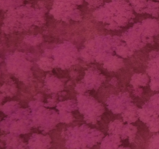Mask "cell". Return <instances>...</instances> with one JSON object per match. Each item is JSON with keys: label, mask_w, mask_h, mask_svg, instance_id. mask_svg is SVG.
Here are the masks:
<instances>
[{"label": "cell", "mask_w": 159, "mask_h": 149, "mask_svg": "<svg viewBox=\"0 0 159 149\" xmlns=\"http://www.w3.org/2000/svg\"><path fill=\"white\" fill-rule=\"evenodd\" d=\"M145 12L152 14L154 16H158L159 15V2L149 1L146 6Z\"/></svg>", "instance_id": "28"}, {"label": "cell", "mask_w": 159, "mask_h": 149, "mask_svg": "<svg viewBox=\"0 0 159 149\" xmlns=\"http://www.w3.org/2000/svg\"><path fill=\"white\" fill-rule=\"evenodd\" d=\"M29 149H50L51 139L48 135L33 133L27 144Z\"/></svg>", "instance_id": "11"}, {"label": "cell", "mask_w": 159, "mask_h": 149, "mask_svg": "<svg viewBox=\"0 0 159 149\" xmlns=\"http://www.w3.org/2000/svg\"><path fill=\"white\" fill-rule=\"evenodd\" d=\"M121 39L133 51H138L147 43H153V41L148 39L144 34L141 23H137L129 29L123 34Z\"/></svg>", "instance_id": "8"}, {"label": "cell", "mask_w": 159, "mask_h": 149, "mask_svg": "<svg viewBox=\"0 0 159 149\" xmlns=\"http://www.w3.org/2000/svg\"><path fill=\"white\" fill-rule=\"evenodd\" d=\"M105 80V76L102 75L96 68H90L85 72L83 83L88 89H98L101 84Z\"/></svg>", "instance_id": "10"}, {"label": "cell", "mask_w": 159, "mask_h": 149, "mask_svg": "<svg viewBox=\"0 0 159 149\" xmlns=\"http://www.w3.org/2000/svg\"><path fill=\"white\" fill-rule=\"evenodd\" d=\"M75 89V91L77 92V93H79V94H84V93L88 90V88H87L86 85H85V83H83V82H80V83L76 85Z\"/></svg>", "instance_id": "35"}, {"label": "cell", "mask_w": 159, "mask_h": 149, "mask_svg": "<svg viewBox=\"0 0 159 149\" xmlns=\"http://www.w3.org/2000/svg\"><path fill=\"white\" fill-rule=\"evenodd\" d=\"M44 85L49 93H55L63 89L64 85L61 81L53 75L48 74L44 80Z\"/></svg>", "instance_id": "14"}, {"label": "cell", "mask_w": 159, "mask_h": 149, "mask_svg": "<svg viewBox=\"0 0 159 149\" xmlns=\"http://www.w3.org/2000/svg\"><path fill=\"white\" fill-rule=\"evenodd\" d=\"M149 82V77L145 74H134L130 80V85L134 88H138L139 86H146Z\"/></svg>", "instance_id": "21"}, {"label": "cell", "mask_w": 159, "mask_h": 149, "mask_svg": "<svg viewBox=\"0 0 159 149\" xmlns=\"http://www.w3.org/2000/svg\"><path fill=\"white\" fill-rule=\"evenodd\" d=\"M144 106L151 110L155 115L159 116V93L152 96L150 100L144 104Z\"/></svg>", "instance_id": "24"}, {"label": "cell", "mask_w": 159, "mask_h": 149, "mask_svg": "<svg viewBox=\"0 0 159 149\" xmlns=\"http://www.w3.org/2000/svg\"><path fill=\"white\" fill-rule=\"evenodd\" d=\"M151 60L148 65L147 72L151 77L159 78V52L152 51L149 54Z\"/></svg>", "instance_id": "13"}, {"label": "cell", "mask_w": 159, "mask_h": 149, "mask_svg": "<svg viewBox=\"0 0 159 149\" xmlns=\"http://www.w3.org/2000/svg\"><path fill=\"white\" fill-rule=\"evenodd\" d=\"M1 130L5 132L20 135L28 133L33 126L31 110L29 109H19L16 112L9 115L0 124Z\"/></svg>", "instance_id": "3"}, {"label": "cell", "mask_w": 159, "mask_h": 149, "mask_svg": "<svg viewBox=\"0 0 159 149\" xmlns=\"http://www.w3.org/2000/svg\"><path fill=\"white\" fill-rule=\"evenodd\" d=\"M116 149H130V148H129V147H118V148H116Z\"/></svg>", "instance_id": "40"}, {"label": "cell", "mask_w": 159, "mask_h": 149, "mask_svg": "<svg viewBox=\"0 0 159 149\" xmlns=\"http://www.w3.org/2000/svg\"><path fill=\"white\" fill-rule=\"evenodd\" d=\"M117 79H116V78H113V79H111V82H110V84H111V85H116V83H117Z\"/></svg>", "instance_id": "38"}, {"label": "cell", "mask_w": 159, "mask_h": 149, "mask_svg": "<svg viewBox=\"0 0 159 149\" xmlns=\"http://www.w3.org/2000/svg\"><path fill=\"white\" fill-rule=\"evenodd\" d=\"M107 108L113 113H122L132 103V99L128 93H120L118 96L112 95L107 100Z\"/></svg>", "instance_id": "9"}, {"label": "cell", "mask_w": 159, "mask_h": 149, "mask_svg": "<svg viewBox=\"0 0 159 149\" xmlns=\"http://www.w3.org/2000/svg\"><path fill=\"white\" fill-rule=\"evenodd\" d=\"M1 141L4 142L6 149H17L23 143V139L19 135L12 133L2 137Z\"/></svg>", "instance_id": "15"}, {"label": "cell", "mask_w": 159, "mask_h": 149, "mask_svg": "<svg viewBox=\"0 0 159 149\" xmlns=\"http://www.w3.org/2000/svg\"><path fill=\"white\" fill-rule=\"evenodd\" d=\"M1 93L6 96H9V97L14 96L17 93L16 85L13 81L9 79L1 87Z\"/></svg>", "instance_id": "20"}, {"label": "cell", "mask_w": 159, "mask_h": 149, "mask_svg": "<svg viewBox=\"0 0 159 149\" xmlns=\"http://www.w3.org/2000/svg\"><path fill=\"white\" fill-rule=\"evenodd\" d=\"M124 123L120 120H116L110 122L108 126V132L110 134H116L121 136L123 128H124Z\"/></svg>", "instance_id": "23"}, {"label": "cell", "mask_w": 159, "mask_h": 149, "mask_svg": "<svg viewBox=\"0 0 159 149\" xmlns=\"http://www.w3.org/2000/svg\"><path fill=\"white\" fill-rule=\"evenodd\" d=\"M52 51L55 67L66 69L74 64L77 63L79 51L71 43L65 42L58 44Z\"/></svg>", "instance_id": "7"}, {"label": "cell", "mask_w": 159, "mask_h": 149, "mask_svg": "<svg viewBox=\"0 0 159 149\" xmlns=\"http://www.w3.org/2000/svg\"><path fill=\"white\" fill-rule=\"evenodd\" d=\"M37 65L43 71H51L54 68V61L50 57H43L37 61Z\"/></svg>", "instance_id": "27"}, {"label": "cell", "mask_w": 159, "mask_h": 149, "mask_svg": "<svg viewBox=\"0 0 159 149\" xmlns=\"http://www.w3.org/2000/svg\"><path fill=\"white\" fill-rule=\"evenodd\" d=\"M138 110H139V109L134 104L131 103L130 106H128L122 113L123 120H124V122H127L128 124L136 122L139 119Z\"/></svg>", "instance_id": "17"}, {"label": "cell", "mask_w": 159, "mask_h": 149, "mask_svg": "<svg viewBox=\"0 0 159 149\" xmlns=\"http://www.w3.org/2000/svg\"><path fill=\"white\" fill-rule=\"evenodd\" d=\"M124 65V61L118 56H111L104 62V68L110 71H116L120 69Z\"/></svg>", "instance_id": "18"}, {"label": "cell", "mask_w": 159, "mask_h": 149, "mask_svg": "<svg viewBox=\"0 0 159 149\" xmlns=\"http://www.w3.org/2000/svg\"><path fill=\"white\" fill-rule=\"evenodd\" d=\"M150 88L152 91L158 92L159 91V78L158 77H152L150 81Z\"/></svg>", "instance_id": "34"}, {"label": "cell", "mask_w": 159, "mask_h": 149, "mask_svg": "<svg viewBox=\"0 0 159 149\" xmlns=\"http://www.w3.org/2000/svg\"><path fill=\"white\" fill-rule=\"evenodd\" d=\"M56 100H57V98L56 97H53L52 99H48V102L45 104V106H48V107H53L54 106H56Z\"/></svg>", "instance_id": "36"}, {"label": "cell", "mask_w": 159, "mask_h": 149, "mask_svg": "<svg viewBox=\"0 0 159 149\" xmlns=\"http://www.w3.org/2000/svg\"><path fill=\"white\" fill-rule=\"evenodd\" d=\"M142 29L145 37L154 42L153 37L159 34V22L156 20L148 19L143 21Z\"/></svg>", "instance_id": "12"}, {"label": "cell", "mask_w": 159, "mask_h": 149, "mask_svg": "<svg viewBox=\"0 0 159 149\" xmlns=\"http://www.w3.org/2000/svg\"><path fill=\"white\" fill-rule=\"evenodd\" d=\"M59 120L61 123L64 124H70L74 120V116L71 112L65 111V110H61L59 111Z\"/></svg>", "instance_id": "29"}, {"label": "cell", "mask_w": 159, "mask_h": 149, "mask_svg": "<svg viewBox=\"0 0 159 149\" xmlns=\"http://www.w3.org/2000/svg\"><path fill=\"white\" fill-rule=\"evenodd\" d=\"M121 41L122 39L118 37H98L86 42L85 47L91 51L95 61L99 63H104L109 57L113 56V52L122 43Z\"/></svg>", "instance_id": "4"}, {"label": "cell", "mask_w": 159, "mask_h": 149, "mask_svg": "<svg viewBox=\"0 0 159 149\" xmlns=\"http://www.w3.org/2000/svg\"><path fill=\"white\" fill-rule=\"evenodd\" d=\"M26 56V54L21 52L9 54L6 56V64L9 72L14 74L22 82L28 83L32 79L30 70L32 64L27 60Z\"/></svg>", "instance_id": "5"}, {"label": "cell", "mask_w": 159, "mask_h": 149, "mask_svg": "<svg viewBox=\"0 0 159 149\" xmlns=\"http://www.w3.org/2000/svg\"><path fill=\"white\" fill-rule=\"evenodd\" d=\"M148 149H159V133L152 136L149 141Z\"/></svg>", "instance_id": "33"}, {"label": "cell", "mask_w": 159, "mask_h": 149, "mask_svg": "<svg viewBox=\"0 0 159 149\" xmlns=\"http://www.w3.org/2000/svg\"><path fill=\"white\" fill-rule=\"evenodd\" d=\"M43 39L40 35H36V36H27L26 37V38L24 39V41L26 42L28 44L33 45V46H35V45L40 44L42 42Z\"/></svg>", "instance_id": "32"}, {"label": "cell", "mask_w": 159, "mask_h": 149, "mask_svg": "<svg viewBox=\"0 0 159 149\" xmlns=\"http://www.w3.org/2000/svg\"><path fill=\"white\" fill-rule=\"evenodd\" d=\"M133 92H134V93L135 96H141V95H142V93H143V89L141 88H139V87H138V88H134Z\"/></svg>", "instance_id": "37"}, {"label": "cell", "mask_w": 159, "mask_h": 149, "mask_svg": "<svg viewBox=\"0 0 159 149\" xmlns=\"http://www.w3.org/2000/svg\"><path fill=\"white\" fill-rule=\"evenodd\" d=\"M56 108L59 111L65 110V111L71 112L79 109V107H78V102H76L75 100H67L58 102L56 106Z\"/></svg>", "instance_id": "25"}, {"label": "cell", "mask_w": 159, "mask_h": 149, "mask_svg": "<svg viewBox=\"0 0 159 149\" xmlns=\"http://www.w3.org/2000/svg\"><path fill=\"white\" fill-rule=\"evenodd\" d=\"M67 149H90L103 139V133L87 125L68 127L61 133Z\"/></svg>", "instance_id": "1"}, {"label": "cell", "mask_w": 159, "mask_h": 149, "mask_svg": "<svg viewBox=\"0 0 159 149\" xmlns=\"http://www.w3.org/2000/svg\"><path fill=\"white\" fill-rule=\"evenodd\" d=\"M77 102L80 113L83 114L84 120L88 124H96L100 120L101 116L104 112V107L94 98L79 94L77 96Z\"/></svg>", "instance_id": "6"}, {"label": "cell", "mask_w": 159, "mask_h": 149, "mask_svg": "<svg viewBox=\"0 0 159 149\" xmlns=\"http://www.w3.org/2000/svg\"><path fill=\"white\" fill-rule=\"evenodd\" d=\"M19 109H20V105H19L18 102H15V101L6 102V103H5L4 105L1 106L2 112L4 114L8 115V116L16 112Z\"/></svg>", "instance_id": "26"}, {"label": "cell", "mask_w": 159, "mask_h": 149, "mask_svg": "<svg viewBox=\"0 0 159 149\" xmlns=\"http://www.w3.org/2000/svg\"><path fill=\"white\" fill-rule=\"evenodd\" d=\"M146 125L148 126L151 132L158 133V132H159V116L152 118L151 120H149L146 124Z\"/></svg>", "instance_id": "31"}, {"label": "cell", "mask_w": 159, "mask_h": 149, "mask_svg": "<svg viewBox=\"0 0 159 149\" xmlns=\"http://www.w3.org/2000/svg\"><path fill=\"white\" fill-rule=\"evenodd\" d=\"M31 109L33 126L44 133L51 131L60 122L59 114L54 110H47L42 101H32L29 103Z\"/></svg>", "instance_id": "2"}, {"label": "cell", "mask_w": 159, "mask_h": 149, "mask_svg": "<svg viewBox=\"0 0 159 149\" xmlns=\"http://www.w3.org/2000/svg\"><path fill=\"white\" fill-rule=\"evenodd\" d=\"M79 56L84 61L88 62V63H91V62H93L95 61V58L92 52L86 47H84L81 50L80 52H79Z\"/></svg>", "instance_id": "30"}, {"label": "cell", "mask_w": 159, "mask_h": 149, "mask_svg": "<svg viewBox=\"0 0 159 149\" xmlns=\"http://www.w3.org/2000/svg\"><path fill=\"white\" fill-rule=\"evenodd\" d=\"M137 132H138V128L135 126L132 125L131 124H124V128H123L122 133H121V139L125 140L128 138L130 143H134L136 138Z\"/></svg>", "instance_id": "19"}, {"label": "cell", "mask_w": 159, "mask_h": 149, "mask_svg": "<svg viewBox=\"0 0 159 149\" xmlns=\"http://www.w3.org/2000/svg\"><path fill=\"white\" fill-rule=\"evenodd\" d=\"M121 144V138L119 135L110 134L101 141L100 149H116Z\"/></svg>", "instance_id": "16"}, {"label": "cell", "mask_w": 159, "mask_h": 149, "mask_svg": "<svg viewBox=\"0 0 159 149\" xmlns=\"http://www.w3.org/2000/svg\"><path fill=\"white\" fill-rule=\"evenodd\" d=\"M115 52L116 53L119 57L122 58H127V57H130L134 54V51L127 45V43H121L120 44L118 45L116 47Z\"/></svg>", "instance_id": "22"}, {"label": "cell", "mask_w": 159, "mask_h": 149, "mask_svg": "<svg viewBox=\"0 0 159 149\" xmlns=\"http://www.w3.org/2000/svg\"><path fill=\"white\" fill-rule=\"evenodd\" d=\"M36 98H37V100H38V101H41L42 99H43V96H42V95H40V94H38L37 95V96H36Z\"/></svg>", "instance_id": "39"}]
</instances>
